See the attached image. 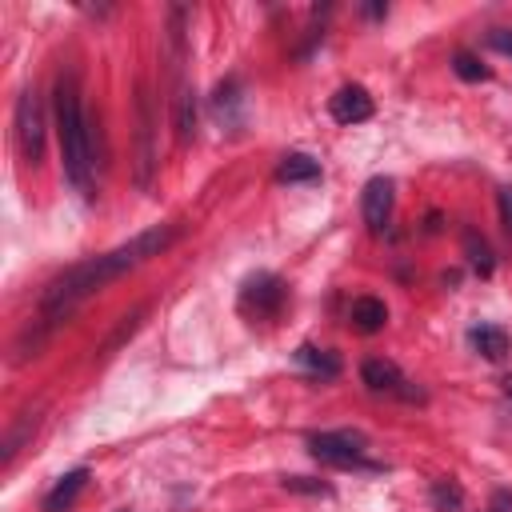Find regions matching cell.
<instances>
[{
	"label": "cell",
	"mask_w": 512,
	"mask_h": 512,
	"mask_svg": "<svg viewBox=\"0 0 512 512\" xmlns=\"http://www.w3.org/2000/svg\"><path fill=\"white\" fill-rule=\"evenodd\" d=\"M40 428V408H24L20 416H16V424L8 428V436H4V444H0V464L8 468L12 460H16V452L24 448V440L32 436Z\"/></svg>",
	"instance_id": "cell-15"
},
{
	"label": "cell",
	"mask_w": 512,
	"mask_h": 512,
	"mask_svg": "<svg viewBox=\"0 0 512 512\" xmlns=\"http://www.w3.org/2000/svg\"><path fill=\"white\" fill-rule=\"evenodd\" d=\"M428 500H432V508H436V512H464V488H460L456 480H448V476L432 480Z\"/></svg>",
	"instance_id": "cell-17"
},
{
	"label": "cell",
	"mask_w": 512,
	"mask_h": 512,
	"mask_svg": "<svg viewBox=\"0 0 512 512\" xmlns=\"http://www.w3.org/2000/svg\"><path fill=\"white\" fill-rule=\"evenodd\" d=\"M500 392H504V396H508V400H512V372H508V376H504V380H500Z\"/></svg>",
	"instance_id": "cell-26"
},
{
	"label": "cell",
	"mask_w": 512,
	"mask_h": 512,
	"mask_svg": "<svg viewBox=\"0 0 512 512\" xmlns=\"http://www.w3.org/2000/svg\"><path fill=\"white\" fill-rule=\"evenodd\" d=\"M468 344H472L484 360H504L508 348H512V340H508V332H504L500 324H472V328H468Z\"/></svg>",
	"instance_id": "cell-14"
},
{
	"label": "cell",
	"mask_w": 512,
	"mask_h": 512,
	"mask_svg": "<svg viewBox=\"0 0 512 512\" xmlns=\"http://www.w3.org/2000/svg\"><path fill=\"white\" fill-rule=\"evenodd\" d=\"M496 208H500V224H504V232L512 236V184H504V188L496 192Z\"/></svg>",
	"instance_id": "cell-22"
},
{
	"label": "cell",
	"mask_w": 512,
	"mask_h": 512,
	"mask_svg": "<svg viewBox=\"0 0 512 512\" xmlns=\"http://www.w3.org/2000/svg\"><path fill=\"white\" fill-rule=\"evenodd\" d=\"M288 304V284L276 272H252L240 284V312L252 320H276Z\"/></svg>",
	"instance_id": "cell-4"
},
{
	"label": "cell",
	"mask_w": 512,
	"mask_h": 512,
	"mask_svg": "<svg viewBox=\"0 0 512 512\" xmlns=\"http://www.w3.org/2000/svg\"><path fill=\"white\" fill-rule=\"evenodd\" d=\"M56 140H60V156H64V180H68L80 196H92V176H96V160H92V120H88V112H84L80 80H76L72 68L56 76Z\"/></svg>",
	"instance_id": "cell-2"
},
{
	"label": "cell",
	"mask_w": 512,
	"mask_h": 512,
	"mask_svg": "<svg viewBox=\"0 0 512 512\" xmlns=\"http://www.w3.org/2000/svg\"><path fill=\"white\" fill-rule=\"evenodd\" d=\"M360 380L380 392V396H396V400H408V404H424V388H416V380H408L392 360L384 356H368L360 364Z\"/></svg>",
	"instance_id": "cell-6"
},
{
	"label": "cell",
	"mask_w": 512,
	"mask_h": 512,
	"mask_svg": "<svg viewBox=\"0 0 512 512\" xmlns=\"http://www.w3.org/2000/svg\"><path fill=\"white\" fill-rule=\"evenodd\" d=\"M488 512H512V488H492Z\"/></svg>",
	"instance_id": "cell-24"
},
{
	"label": "cell",
	"mask_w": 512,
	"mask_h": 512,
	"mask_svg": "<svg viewBox=\"0 0 512 512\" xmlns=\"http://www.w3.org/2000/svg\"><path fill=\"white\" fill-rule=\"evenodd\" d=\"M176 136L180 140L196 136V92L188 84H180V96H176Z\"/></svg>",
	"instance_id": "cell-19"
},
{
	"label": "cell",
	"mask_w": 512,
	"mask_h": 512,
	"mask_svg": "<svg viewBox=\"0 0 512 512\" xmlns=\"http://www.w3.org/2000/svg\"><path fill=\"white\" fill-rule=\"evenodd\" d=\"M280 484H284L288 492H300V496H332V484L312 480V476H284Z\"/></svg>",
	"instance_id": "cell-21"
},
{
	"label": "cell",
	"mask_w": 512,
	"mask_h": 512,
	"mask_svg": "<svg viewBox=\"0 0 512 512\" xmlns=\"http://www.w3.org/2000/svg\"><path fill=\"white\" fill-rule=\"evenodd\" d=\"M276 180L280 184H312V180H320V160L308 152H284L276 164Z\"/></svg>",
	"instance_id": "cell-13"
},
{
	"label": "cell",
	"mask_w": 512,
	"mask_h": 512,
	"mask_svg": "<svg viewBox=\"0 0 512 512\" xmlns=\"http://www.w3.org/2000/svg\"><path fill=\"white\" fill-rule=\"evenodd\" d=\"M296 364H300L312 380H336V376L344 372L340 356H336L332 348H316V344H300V348H296Z\"/></svg>",
	"instance_id": "cell-12"
},
{
	"label": "cell",
	"mask_w": 512,
	"mask_h": 512,
	"mask_svg": "<svg viewBox=\"0 0 512 512\" xmlns=\"http://www.w3.org/2000/svg\"><path fill=\"white\" fill-rule=\"evenodd\" d=\"M244 104V96H240V80L232 76V80H224L220 88H216V96H212V108H216V116L224 120V124H240V116H236V108Z\"/></svg>",
	"instance_id": "cell-18"
},
{
	"label": "cell",
	"mask_w": 512,
	"mask_h": 512,
	"mask_svg": "<svg viewBox=\"0 0 512 512\" xmlns=\"http://www.w3.org/2000/svg\"><path fill=\"white\" fill-rule=\"evenodd\" d=\"M460 244H464V260H468V268L476 272V276H492V268H496V256H492V248H488V240L476 232V228H464V236H460Z\"/></svg>",
	"instance_id": "cell-16"
},
{
	"label": "cell",
	"mask_w": 512,
	"mask_h": 512,
	"mask_svg": "<svg viewBox=\"0 0 512 512\" xmlns=\"http://www.w3.org/2000/svg\"><path fill=\"white\" fill-rule=\"evenodd\" d=\"M452 72L460 76V80H468V84H476V80H488L492 72H488V64H480V56H472V52H452Z\"/></svg>",
	"instance_id": "cell-20"
},
{
	"label": "cell",
	"mask_w": 512,
	"mask_h": 512,
	"mask_svg": "<svg viewBox=\"0 0 512 512\" xmlns=\"http://www.w3.org/2000/svg\"><path fill=\"white\" fill-rule=\"evenodd\" d=\"M364 16H368V20H376V16H388V8H380V4H372V8H364Z\"/></svg>",
	"instance_id": "cell-25"
},
{
	"label": "cell",
	"mask_w": 512,
	"mask_h": 512,
	"mask_svg": "<svg viewBox=\"0 0 512 512\" xmlns=\"http://www.w3.org/2000/svg\"><path fill=\"white\" fill-rule=\"evenodd\" d=\"M348 324H352L356 332L372 336V332H380V328L388 324V304H384L380 296H356V300L348 304Z\"/></svg>",
	"instance_id": "cell-11"
},
{
	"label": "cell",
	"mask_w": 512,
	"mask_h": 512,
	"mask_svg": "<svg viewBox=\"0 0 512 512\" xmlns=\"http://www.w3.org/2000/svg\"><path fill=\"white\" fill-rule=\"evenodd\" d=\"M308 452H312V460H320L328 468H360V472H380L384 468V464L368 460V436L364 432H348V428L312 432L308 436Z\"/></svg>",
	"instance_id": "cell-3"
},
{
	"label": "cell",
	"mask_w": 512,
	"mask_h": 512,
	"mask_svg": "<svg viewBox=\"0 0 512 512\" xmlns=\"http://www.w3.org/2000/svg\"><path fill=\"white\" fill-rule=\"evenodd\" d=\"M176 236H180V224H152V228L136 232L128 244H120V248H112V252L88 256V260L64 268V272L44 288L40 308H36V320H32L28 332H24V340H32V356H36V348L48 340V332H52L60 320H68L92 292H100L104 284H112V280H120L124 272L140 268L144 260L168 252V248L176 244Z\"/></svg>",
	"instance_id": "cell-1"
},
{
	"label": "cell",
	"mask_w": 512,
	"mask_h": 512,
	"mask_svg": "<svg viewBox=\"0 0 512 512\" xmlns=\"http://www.w3.org/2000/svg\"><path fill=\"white\" fill-rule=\"evenodd\" d=\"M328 112H332L336 124H364V120H372L376 104H372V96H368L364 84H344V88H336V96L328 100Z\"/></svg>",
	"instance_id": "cell-9"
},
{
	"label": "cell",
	"mask_w": 512,
	"mask_h": 512,
	"mask_svg": "<svg viewBox=\"0 0 512 512\" xmlns=\"http://www.w3.org/2000/svg\"><path fill=\"white\" fill-rule=\"evenodd\" d=\"M484 40H488V48H496V52L512 56V28H492Z\"/></svg>",
	"instance_id": "cell-23"
},
{
	"label": "cell",
	"mask_w": 512,
	"mask_h": 512,
	"mask_svg": "<svg viewBox=\"0 0 512 512\" xmlns=\"http://www.w3.org/2000/svg\"><path fill=\"white\" fill-rule=\"evenodd\" d=\"M152 136H156L152 96H148V88H140V100H136V188H148L152 184V168H156Z\"/></svg>",
	"instance_id": "cell-7"
},
{
	"label": "cell",
	"mask_w": 512,
	"mask_h": 512,
	"mask_svg": "<svg viewBox=\"0 0 512 512\" xmlns=\"http://www.w3.org/2000/svg\"><path fill=\"white\" fill-rule=\"evenodd\" d=\"M16 144H20V156L36 168L44 156V108L36 88H24L16 100Z\"/></svg>",
	"instance_id": "cell-5"
},
{
	"label": "cell",
	"mask_w": 512,
	"mask_h": 512,
	"mask_svg": "<svg viewBox=\"0 0 512 512\" xmlns=\"http://www.w3.org/2000/svg\"><path fill=\"white\" fill-rule=\"evenodd\" d=\"M88 468H72V472H64L52 488H48V496H44V512H68L76 500H80V492L88 488Z\"/></svg>",
	"instance_id": "cell-10"
},
{
	"label": "cell",
	"mask_w": 512,
	"mask_h": 512,
	"mask_svg": "<svg viewBox=\"0 0 512 512\" xmlns=\"http://www.w3.org/2000/svg\"><path fill=\"white\" fill-rule=\"evenodd\" d=\"M392 200H396V192H392V180H388V176H372V180L364 184V192H360V212H364V224H368L372 232H384V228H388V220H392Z\"/></svg>",
	"instance_id": "cell-8"
}]
</instances>
